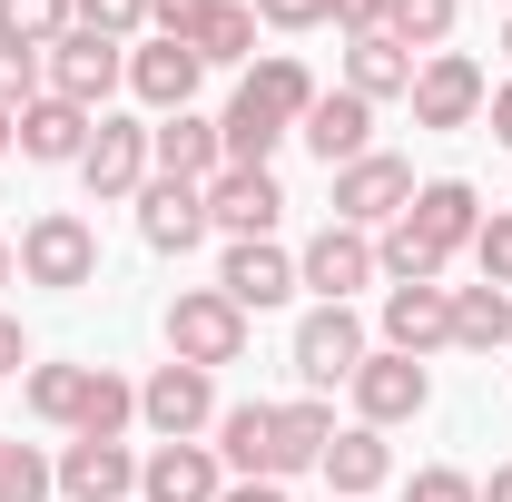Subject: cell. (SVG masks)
<instances>
[{"label": "cell", "mask_w": 512, "mask_h": 502, "mask_svg": "<svg viewBox=\"0 0 512 502\" xmlns=\"http://www.w3.org/2000/svg\"><path fill=\"white\" fill-rule=\"evenodd\" d=\"M40 89L99 119V109L128 89V40H109V30H69V40H50V50H40Z\"/></svg>", "instance_id": "obj_1"}, {"label": "cell", "mask_w": 512, "mask_h": 502, "mask_svg": "<svg viewBox=\"0 0 512 502\" xmlns=\"http://www.w3.org/2000/svg\"><path fill=\"white\" fill-rule=\"evenodd\" d=\"M20 276H30V286H50V296L99 286V237H89V217H69V207L30 217V227H20Z\"/></svg>", "instance_id": "obj_2"}, {"label": "cell", "mask_w": 512, "mask_h": 502, "mask_svg": "<svg viewBox=\"0 0 512 502\" xmlns=\"http://www.w3.org/2000/svg\"><path fill=\"white\" fill-rule=\"evenodd\" d=\"M168 355H178V365H207V375L237 365V355H247V315L227 306L217 286H178V296H168Z\"/></svg>", "instance_id": "obj_3"}, {"label": "cell", "mask_w": 512, "mask_h": 502, "mask_svg": "<svg viewBox=\"0 0 512 502\" xmlns=\"http://www.w3.org/2000/svg\"><path fill=\"white\" fill-rule=\"evenodd\" d=\"M138 424H148L158 443H197V434H217V375L168 355L158 375L138 384Z\"/></svg>", "instance_id": "obj_4"}, {"label": "cell", "mask_w": 512, "mask_h": 502, "mask_svg": "<svg viewBox=\"0 0 512 502\" xmlns=\"http://www.w3.org/2000/svg\"><path fill=\"white\" fill-rule=\"evenodd\" d=\"M394 227L434 256V266H453V256L483 237V197H473V178H424V188H414V207H404Z\"/></svg>", "instance_id": "obj_5"}, {"label": "cell", "mask_w": 512, "mask_h": 502, "mask_svg": "<svg viewBox=\"0 0 512 502\" xmlns=\"http://www.w3.org/2000/svg\"><path fill=\"white\" fill-rule=\"evenodd\" d=\"M375 276H384L375 237H365V227H335V217H325L316 237H306V256H296V286H316V306H355Z\"/></svg>", "instance_id": "obj_6"}, {"label": "cell", "mask_w": 512, "mask_h": 502, "mask_svg": "<svg viewBox=\"0 0 512 502\" xmlns=\"http://www.w3.org/2000/svg\"><path fill=\"white\" fill-rule=\"evenodd\" d=\"M286 355H296V375L325 394V384H355V365H365L375 345H365V315H355V306H306Z\"/></svg>", "instance_id": "obj_7"}, {"label": "cell", "mask_w": 512, "mask_h": 502, "mask_svg": "<svg viewBox=\"0 0 512 502\" xmlns=\"http://www.w3.org/2000/svg\"><path fill=\"white\" fill-rule=\"evenodd\" d=\"M414 128H473L483 119V99H493V79L483 60H463V50H434V60H414Z\"/></svg>", "instance_id": "obj_8"}, {"label": "cell", "mask_w": 512, "mask_h": 502, "mask_svg": "<svg viewBox=\"0 0 512 502\" xmlns=\"http://www.w3.org/2000/svg\"><path fill=\"white\" fill-rule=\"evenodd\" d=\"M414 207V168L404 158H355V168H335V227H365V237H384L394 217Z\"/></svg>", "instance_id": "obj_9"}, {"label": "cell", "mask_w": 512, "mask_h": 502, "mask_svg": "<svg viewBox=\"0 0 512 502\" xmlns=\"http://www.w3.org/2000/svg\"><path fill=\"white\" fill-rule=\"evenodd\" d=\"M434 404V375L414 365V355H394V345H375L365 365H355V424H375V434H394V424H414Z\"/></svg>", "instance_id": "obj_10"}, {"label": "cell", "mask_w": 512, "mask_h": 502, "mask_svg": "<svg viewBox=\"0 0 512 502\" xmlns=\"http://www.w3.org/2000/svg\"><path fill=\"white\" fill-rule=\"evenodd\" d=\"M79 188L99 197V207H119V197L148 188V119L99 109V128H89V158H79Z\"/></svg>", "instance_id": "obj_11"}, {"label": "cell", "mask_w": 512, "mask_h": 502, "mask_svg": "<svg viewBox=\"0 0 512 502\" xmlns=\"http://www.w3.org/2000/svg\"><path fill=\"white\" fill-rule=\"evenodd\" d=\"M217 296L237 315H266L296 296V256L276 247V237H227V256H217Z\"/></svg>", "instance_id": "obj_12"}, {"label": "cell", "mask_w": 512, "mask_h": 502, "mask_svg": "<svg viewBox=\"0 0 512 502\" xmlns=\"http://www.w3.org/2000/svg\"><path fill=\"white\" fill-rule=\"evenodd\" d=\"M296 138L325 158V178L335 168H355V158H375V99H355V89H316V109L296 119Z\"/></svg>", "instance_id": "obj_13"}, {"label": "cell", "mask_w": 512, "mask_h": 502, "mask_svg": "<svg viewBox=\"0 0 512 502\" xmlns=\"http://www.w3.org/2000/svg\"><path fill=\"white\" fill-rule=\"evenodd\" d=\"M197 79H207V60H197L188 40H138V50H128V89H138V109H158V119L197 109Z\"/></svg>", "instance_id": "obj_14"}, {"label": "cell", "mask_w": 512, "mask_h": 502, "mask_svg": "<svg viewBox=\"0 0 512 502\" xmlns=\"http://www.w3.org/2000/svg\"><path fill=\"white\" fill-rule=\"evenodd\" d=\"M384 345L394 355H444L453 345V286H384Z\"/></svg>", "instance_id": "obj_15"}, {"label": "cell", "mask_w": 512, "mask_h": 502, "mask_svg": "<svg viewBox=\"0 0 512 502\" xmlns=\"http://www.w3.org/2000/svg\"><path fill=\"white\" fill-rule=\"evenodd\" d=\"M217 168H227V138H217V119L178 109V119L148 128V178H188V188H207Z\"/></svg>", "instance_id": "obj_16"}, {"label": "cell", "mask_w": 512, "mask_h": 502, "mask_svg": "<svg viewBox=\"0 0 512 502\" xmlns=\"http://www.w3.org/2000/svg\"><path fill=\"white\" fill-rule=\"evenodd\" d=\"M217 493H227L217 443H158V453L138 463V502H217Z\"/></svg>", "instance_id": "obj_17"}, {"label": "cell", "mask_w": 512, "mask_h": 502, "mask_svg": "<svg viewBox=\"0 0 512 502\" xmlns=\"http://www.w3.org/2000/svg\"><path fill=\"white\" fill-rule=\"evenodd\" d=\"M276 217H286L276 168H217V178H207V227H227V237H266Z\"/></svg>", "instance_id": "obj_18"}, {"label": "cell", "mask_w": 512, "mask_h": 502, "mask_svg": "<svg viewBox=\"0 0 512 502\" xmlns=\"http://www.w3.org/2000/svg\"><path fill=\"white\" fill-rule=\"evenodd\" d=\"M138 237L158 256H188L197 237H207V188H188V178H148L138 188Z\"/></svg>", "instance_id": "obj_19"}, {"label": "cell", "mask_w": 512, "mask_h": 502, "mask_svg": "<svg viewBox=\"0 0 512 502\" xmlns=\"http://www.w3.org/2000/svg\"><path fill=\"white\" fill-rule=\"evenodd\" d=\"M50 483H60L69 502H128L138 493V453H128V443H60Z\"/></svg>", "instance_id": "obj_20"}, {"label": "cell", "mask_w": 512, "mask_h": 502, "mask_svg": "<svg viewBox=\"0 0 512 502\" xmlns=\"http://www.w3.org/2000/svg\"><path fill=\"white\" fill-rule=\"evenodd\" d=\"M217 463L227 483H276V404H217Z\"/></svg>", "instance_id": "obj_21"}, {"label": "cell", "mask_w": 512, "mask_h": 502, "mask_svg": "<svg viewBox=\"0 0 512 502\" xmlns=\"http://www.w3.org/2000/svg\"><path fill=\"white\" fill-rule=\"evenodd\" d=\"M89 109H69V99H50V89H40V99H30V109H20V158H30V168H79V158H89Z\"/></svg>", "instance_id": "obj_22"}, {"label": "cell", "mask_w": 512, "mask_h": 502, "mask_svg": "<svg viewBox=\"0 0 512 502\" xmlns=\"http://www.w3.org/2000/svg\"><path fill=\"white\" fill-rule=\"evenodd\" d=\"M316 473L335 483V502H365V493H384V483H394V443H384L375 424H345V434L325 443Z\"/></svg>", "instance_id": "obj_23"}, {"label": "cell", "mask_w": 512, "mask_h": 502, "mask_svg": "<svg viewBox=\"0 0 512 502\" xmlns=\"http://www.w3.org/2000/svg\"><path fill=\"white\" fill-rule=\"evenodd\" d=\"M237 99H256V109H266V119H306V109H316V69L296 60V50H266V60L247 69V79H237Z\"/></svg>", "instance_id": "obj_24"}, {"label": "cell", "mask_w": 512, "mask_h": 502, "mask_svg": "<svg viewBox=\"0 0 512 502\" xmlns=\"http://www.w3.org/2000/svg\"><path fill=\"white\" fill-rule=\"evenodd\" d=\"M345 89H355V99H404V89H414V50L384 40V30L345 40Z\"/></svg>", "instance_id": "obj_25"}, {"label": "cell", "mask_w": 512, "mask_h": 502, "mask_svg": "<svg viewBox=\"0 0 512 502\" xmlns=\"http://www.w3.org/2000/svg\"><path fill=\"white\" fill-rule=\"evenodd\" d=\"M128 424H138V384L109 375V365H89V394H79V424H69V443H119Z\"/></svg>", "instance_id": "obj_26"}, {"label": "cell", "mask_w": 512, "mask_h": 502, "mask_svg": "<svg viewBox=\"0 0 512 502\" xmlns=\"http://www.w3.org/2000/svg\"><path fill=\"white\" fill-rule=\"evenodd\" d=\"M453 345L463 355H503L512 345V296L503 286H453Z\"/></svg>", "instance_id": "obj_27"}, {"label": "cell", "mask_w": 512, "mask_h": 502, "mask_svg": "<svg viewBox=\"0 0 512 502\" xmlns=\"http://www.w3.org/2000/svg\"><path fill=\"white\" fill-rule=\"evenodd\" d=\"M325 443H335V414H325L316 394H306V404H276V483H286V473H316Z\"/></svg>", "instance_id": "obj_28"}, {"label": "cell", "mask_w": 512, "mask_h": 502, "mask_svg": "<svg viewBox=\"0 0 512 502\" xmlns=\"http://www.w3.org/2000/svg\"><path fill=\"white\" fill-rule=\"evenodd\" d=\"M188 50H197L207 69H237V60L256 69V0H217V10H207V30H197Z\"/></svg>", "instance_id": "obj_29"}, {"label": "cell", "mask_w": 512, "mask_h": 502, "mask_svg": "<svg viewBox=\"0 0 512 502\" xmlns=\"http://www.w3.org/2000/svg\"><path fill=\"white\" fill-rule=\"evenodd\" d=\"M79 394H89V365H30V375H20V404H30V414H40V424H79Z\"/></svg>", "instance_id": "obj_30"}, {"label": "cell", "mask_w": 512, "mask_h": 502, "mask_svg": "<svg viewBox=\"0 0 512 502\" xmlns=\"http://www.w3.org/2000/svg\"><path fill=\"white\" fill-rule=\"evenodd\" d=\"M453 20H463V0H384V40H404V50H444L453 40Z\"/></svg>", "instance_id": "obj_31"}, {"label": "cell", "mask_w": 512, "mask_h": 502, "mask_svg": "<svg viewBox=\"0 0 512 502\" xmlns=\"http://www.w3.org/2000/svg\"><path fill=\"white\" fill-rule=\"evenodd\" d=\"M217 138H227V168H266V158H276V138H286V119H266L256 99H227Z\"/></svg>", "instance_id": "obj_32"}, {"label": "cell", "mask_w": 512, "mask_h": 502, "mask_svg": "<svg viewBox=\"0 0 512 502\" xmlns=\"http://www.w3.org/2000/svg\"><path fill=\"white\" fill-rule=\"evenodd\" d=\"M60 483H50V463H40V443L0 434V502H50Z\"/></svg>", "instance_id": "obj_33"}, {"label": "cell", "mask_w": 512, "mask_h": 502, "mask_svg": "<svg viewBox=\"0 0 512 502\" xmlns=\"http://www.w3.org/2000/svg\"><path fill=\"white\" fill-rule=\"evenodd\" d=\"M0 30H10V40H30V50H50V40L79 30V20H69V0H0Z\"/></svg>", "instance_id": "obj_34"}, {"label": "cell", "mask_w": 512, "mask_h": 502, "mask_svg": "<svg viewBox=\"0 0 512 502\" xmlns=\"http://www.w3.org/2000/svg\"><path fill=\"white\" fill-rule=\"evenodd\" d=\"M30 99H40V50L0 30V109H30Z\"/></svg>", "instance_id": "obj_35"}, {"label": "cell", "mask_w": 512, "mask_h": 502, "mask_svg": "<svg viewBox=\"0 0 512 502\" xmlns=\"http://www.w3.org/2000/svg\"><path fill=\"white\" fill-rule=\"evenodd\" d=\"M473 266H483V286H503V296H512V207H493V217H483Z\"/></svg>", "instance_id": "obj_36"}, {"label": "cell", "mask_w": 512, "mask_h": 502, "mask_svg": "<svg viewBox=\"0 0 512 502\" xmlns=\"http://www.w3.org/2000/svg\"><path fill=\"white\" fill-rule=\"evenodd\" d=\"M79 30H109V40H138L148 30V0H69Z\"/></svg>", "instance_id": "obj_37"}, {"label": "cell", "mask_w": 512, "mask_h": 502, "mask_svg": "<svg viewBox=\"0 0 512 502\" xmlns=\"http://www.w3.org/2000/svg\"><path fill=\"white\" fill-rule=\"evenodd\" d=\"M404 502H483V483H473V473H453V463H424V473L404 483Z\"/></svg>", "instance_id": "obj_38"}, {"label": "cell", "mask_w": 512, "mask_h": 502, "mask_svg": "<svg viewBox=\"0 0 512 502\" xmlns=\"http://www.w3.org/2000/svg\"><path fill=\"white\" fill-rule=\"evenodd\" d=\"M207 10H217V0H148V30H158V40H197Z\"/></svg>", "instance_id": "obj_39"}, {"label": "cell", "mask_w": 512, "mask_h": 502, "mask_svg": "<svg viewBox=\"0 0 512 502\" xmlns=\"http://www.w3.org/2000/svg\"><path fill=\"white\" fill-rule=\"evenodd\" d=\"M256 20L266 30H316V20H335V0H256Z\"/></svg>", "instance_id": "obj_40"}, {"label": "cell", "mask_w": 512, "mask_h": 502, "mask_svg": "<svg viewBox=\"0 0 512 502\" xmlns=\"http://www.w3.org/2000/svg\"><path fill=\"white\" fill-rule=\"evenodd\" d=\"M335 20H345V40H365V30H384V0H335Z\"/></svg>", "instance_id": "obj_41"}, {"label": "cell", "mask_w": 512, "mask_h": 502, "mask_svg": "<svg viewBox=\"0 0 512 502\" xmlns=\"http://www.w3.org/2000/svg\"><path fill=\"white\" fill-rule=\"evenodd\" d=\"M30 365V335H20V315H0V375H20Z\"/></svg>", "instance_id": "obj_42"}, {"label": "cell", "mask_w": 512, "mask_h": 502, "mask_svg": "<svg viewBox=\"0 0 512 502\" xmlns=\"http://www.w3.org/2000/svg\"><path fill=\"white\" fill-rule=\"evenodd\" d=\"M483 119H493V138H503V148H512V79H503V89H493V99H483Z\"/></svg>", "instance_id": "obj_43"}, {"label": "cell", "mask_w": 512, "mask_h": 502, "mask_svg": "<svg viewBox=\"0 0 512 502\" xmlns=\"http://www.w3.org/2000/svg\"><path fill=\"white\" fill-rule=\"evenodd\" d=\"M217 502H286V483H227Z\"/></svg>", "instance_id": "obj_44"}, {"label": "cell", "mask_w": 512, "mask_h": 502, "mask_svg": "<svg viewBox=\"0 0 512 502\" xmlns=\"http://www.w3.org/2000/svg\"><path fill=\"white\" fill-rule=\"evenodd\" d=\"M483 502H512V463H493V473H483Z\"/></svg>", "instance_id": "obj_45"}, {"label": "cell", "mask_w": 512, "mask_h": 502, "mask_svg": "<svg viewBox=\"0 0 512 502\" xmlns=\"http://www.w3.org/2000/svg\"><path fill=\"white\" fill-rule=\"evenodd\" d=\"M10 148H20V109H0V158H10Z\"/></svg>", "instance_id": "obj_46"}, {"label": "cell", "mask_w": 512, "mask_h": 502, "mask_svg": "<svg viewBox=\"0 0 512 502\" xmlns=\"http://www.w3.org/2000/svg\"><path fill=\"white\" fill-rule=\"evenodd\" d=\"M10 276H20V247H10V237H0V286H10Z\"/></svg>", "instance_id": "obj_47"}, {"label": "cell", "mask_w": 512, "mask_h": 502, "mask_svg": "<svg viewBox=\"0 0 512 502\" xmlns=\"http://www.w3.org/2000/svg\"><path fill=\"white\" fill-rule=\"evenodd\" d=\"M503 60H512V20H503Z\"/></svg>", "instance_id": "obj_48"}, {"label": "cell", "mask_w": 512, "mask_h": 502, "mask_svg": "<svg viewBox=\"0 0 512 502\" xmlns=\"http://www.w3.org/2000/svg\"><path fill=\"white\" fill-rule=\"evenodd\" d=\"M503 375H512V345H503Z\"/></svg>", "instance_id": "obj_49"}]
</instances>
